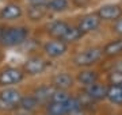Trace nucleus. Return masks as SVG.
<instances>
[{
    "label": "nucleus",
    "instance_id": "f3484780",
    "mask_svg": "<svg viewBox=\"0 0 122 115\" xmlns=\"http://www.w3.org/2000/svg\"><path fill=\"white\" fill-rule=\"evenodd\" d=\"M77 80H79V83H80V84L88 87V85L96 83V80H98V75H96V72H94V71H84V72H80V73H79Z\"/></svg>",
    "mask_w": 122,
    "mask_h": 115
},
{
    "label": "nucleus",
    "instance_id": "9d476101",
    "mask_svg": "<svg viewBox=\"0 0 122 115\" xmlns=\"http://www.w3.org/2000/svg\"><path fill=\"white\" fill-rule=\"evenodd\" d=\"M48 12V7L45 1H35L34 4H31L27 10V15L31 20H41Z\"/></svg>",
    "mask_w": 122,
    "mask_h": 115
},
{
    "label": "nucleus",
    "instance_id": "ddd939ff",
    "mask_svg": "<svg viewBox=\"0 0 122 115\" xmlns=\"http://www.w3.org/2000/svg\"><path fill=\"white\" fill-rule=\"evenodd\" d=\"M72 83H73V80L68 73H58L52 80V84L56 89H66L72 87Z\"/></svg>",
    "mask_w": 122,
    "mask_h": 115
},
{
    "label": "nucleus",
    "instance_id": "a211bd4d",
    "mask_svg": "<svg viewBox=\"0 0 122 115\" xmlns=\"http://www.w3.org/2000/svg\"><path fill=\"white\" fill-rule=\"evenodd\" d=\"M103 53L107 54V56H110V57H114V56L121 54L122 53V38L107 43L106 48H105V50H103Z\"/></svg>",
    "mask_w": 122,
    "mask_h": 115
},
{
    "label": "nucleus",
    "instance_id": "20e7f679",
    "mask_svg": "<svg viewBox=\"0 0 122 115\" xmlns=\"http://www.w3.org/2000/svg\"><path fill=\"white\" fill-rule=\"evenodd\" d=\"M25 77V73H23L20 69L18 68H5L0 72V85L3 87H7V85H14L20 83Z\"/></svg>",
    "mask_w": 122,
    "mask_h": 115
},
{
    "label": "nucleus",
    "instance_id": "1a4fd4ad",
    "mask_svg": "<svg viewBox=\"0 0 122 115\" xmlns=\"http://www.w3.org/2000/svg\"><path fill=\"white\" fill-rule=\"evenodd\" d=\"M22 8L20 5L16 4V3H8L5 4L1 11H0V18L4 19V20H14V19H19L22 16Z\"/></svg>",
    "mask_w": 122,
    "mask_h": 115
},
{
    "label": "nucleus",
    "instance_id": "2eb2a0df",
    "mask_svg": "<svg viewBox=\"0 0 122 115\" xmlns=\"http://www.w3.org/2000/svg\"><path fill=\"white\" fill-rule=\"evenodd\" d=\"M106 97L114 104H122V85L111 84L107 88Z\"/></svg>",
    "mask_w": 122,
    "mask_h": 115
},
{
    "label": "nucleus",
    "instance_id": "f257e3e1",
    "mask_svg": "<svg viewBox=\"0 0 122 115\" xmlns=\"http://www.w3.org/2000/svg\"><path fill=\"white\" fill-rule=\"evenodd\" d=\"M29 37V29L23 26L15 27H0V43L11 48L23 43Z\"/></svg>",
    "mask_w": 122,
    "mask_h": 115
},
{
    "label": "nucleus",
    "instance_id": "423d86ee",
    "mask_svg": "<svg viewBox=\"0 0 122 115\" xmlns=\"http://www.w3.org/2000/svg\"><path fill=\"white\" fill-rule=\"evenodd\" d=\"M44 52L48 54L49 57L52 58H57L62 56L66 52V43L61 39H53V41H48L44 45Z\"/></svg>",
    "mask_w": 122,
    "mask_h": 115
},
{
    "label": "nucleus",
    "instance_id": "6ab92c4d",
    "mask_svg": "<svg viewBox=\"0 0 122 115\" xmlns=\"http://www.w3.org/2000/svg\"><path fill=\"white\" fill-rule=\"evenodd\" d=\"M68 5H69L68 0H49L46 3L48 10H50L53 12H62L68 8Z\"/></svg>",
    "mask_w": 122,
    "mask_h": 115
},
{
    "label": "nucleus",
    "instance_id": "0eeeda50",
    "mask_svg": "<svg viewBox=\"0 0 122 115\" xmlns=\"http://www.w3.org/2000/svg\"><path fill=\"white\" fill-rule=\"evenodd\" d=\"M96 15L100 19H105V20H115V19L121 18L122 8L118 4H106V5H102L98 10Z\"/></svg>",
    "mask_w": 122,
    "mask_h": 115
},
{
    "label": "nucleus",
    "instance_id": "5701e85b",
    "mask_svg": "<svg viewBox=\"0 0 122 115\" xmlns=\"http://www.w3.org/2000/svg\"><path fill=\"white\" fill-rule=\"evenodd\" d=\"M109 80H110V83L114 84V85H122V73L114 69V71L110 73Z\"/></svg>",
    "mask_w": 122,
    "mask_h": 115
},
{
    "label": "nucleus",
    "instance_id": "aec40b11",
    "mask_svg": "<svg viewBox=\"0 0 122 115\" xmlns=\"http://www.w3.org/2000/svg\"><path fill=\"white\" fill-rule=\"evenodd\" d=\"M38 104H39L38 100H37L34 96H26V97H22V99H20L18 107H20V108L25 110V111H33V110L37 108Z\"/></svg>",
    "mask_w": 122,
    "mask_h": 115
},
{
    "label": "nucleus",
    "instance_id": "393cba45",
    "mask_svg": "<svg viewBox=\"0 0 122 115\" xmlns=\"http://www.w3.org/2000/svg\"><path fill=\"white\" fill-rule=\"evenodd\" d=\"M114 69H115V71H118V72H121V73H122V61L118 62L117 65H115V68H114Z\"/></svg>",
    "mask_w": 122,
    "mask_h": 115
},
{
    "label": "nucleus",
    "instance_id": "7ed1b4c3",
    "mask_svg": "<svg viewBox=\"0 0 122 115\" xmlns=\"http://www.w3.org/2000/svg\"><path fill=\"white\" fill-rule=\"evenodd\" d=\"M22 99V95L19 91L14 88H5L0 92V108L4 110H12L19 106V102Z\"/></svg>",
    "mask_w": 122,
    "mask_h": 115
},
{
    "label": "nucleus",
    "instance_id": "412c9836",
    "mask_svg": "<svg viewBox=\"0 0 122 115\" xmlns=\"http://www.w3.org/2000/svg\"><path fill=\"white\" fill-rule=\"evenodd\" d=\"M83 35L81 33H80V30H79L77 27H72L69 26L68 27V30L65 31V34H64V37H62V39L61 41H64V42H75V41H77L80 37Z\"/></svg>",
    "mask_w": 122,
    "mask_h": 115
},
{
    "label": "nucleus",
    "instance_id": "4be33fe9",
    "mask_svg": "<svg viewBox=\"0 0 122 115\" xmlns=\"http://www.w3.org/2000/svg\"><path fill=\"white\" fill-rule=\"evenodd\" d=\"M69 95L64 91V89H54L52 97H50V102H57V103H66L69 100Z\"/></svg>",
    "mask_w": 122,
    "mask_h": 115
},
{
    "label": "nucleus",
    "instance_id": "9b49d317",
    "mask_svg": "<svg viewBox=\"0 0 122 115\" xmlns=\"http://www.w3.org/2000/svg\"><path fill=\"white\" fill-rule=\"evenodd\" d=\"M106 92H107V87L99 83H94V84L88 85L86 88V95L92 100H100L106 97Z\"/></svg>",
    "mask_w": 122,
    "mask_h": 115
},
{
    "label": "nucleus",
    "instance_id": "f03ea898",
    "mask_svg": "<svg viewBox=\"0 0 122 115\" xmlns=\"http://www.w3.org/2000/svg\"><path fill=\"white\" fill-rule=\"evenodd\" d=\"M103 54V50L100 48H90V49H86L83 52L75 57V64L79 65V67H90L92 64H95L100 60Z\"/></svg>",
    "mask_w": 122,
    "mask_h": 115
},
{
    "label": "nucleus",
    "instance_id": "dca6fc26",
    "mask_svg": "<svg viewBox=\"0 0 122 115\" xmlns=\"http://www.w3.org/2000/svg\"><path fill=\"white\" fill-rule=\"evenodd\" d=\"M46 111H48V115H66V114H68L66 103L49 102Z\"/></svg>",
    "mask_w": 122,
    "mask_h": 115
},
{
    "label": "nucleus",
    "instance_id": "4468645a",
    "mask_svg": "<svg viewBox=\"0 0 122 115\" xmlns=\"http://www.w3.org/2000/svg\"><path fill=\"white\" fill-rule=\"evenodd\" d=\"M54 87H49V85H44V87H39L38 89H35V92L33 96L38 100V103H45V102H50V97H52L53 92H54Z\"/></svg>",
    "mask_w": 122,
    "mask_h": 115
},
{
    "label": "nucleus",
    "instance_id": "b1692460",
    "mask_svg": "<svg viewBox=\"0 0 122 115\" xmlns=\"http://www.w3.org/2000/svg\"><path fill=\"white\" fill-rule=\"evenodd\" d=\"M115 33L122 35V19H118L117 23H115Z\"/></svg>",
    "mask_w": 122,
    "mask_h": 115
},
{
    "label": "nucleus",
    "instance_id": "bb28decb",
    "mask_svg": "<svg viewBox=\"0 0 122 115\" xmlns=\"http://www.w3.org/2000/svg\"><path fill=\"white\" fill-rule=\"evenodd\" d=\"M1 58H3V56H1V52H0V61H1Z\"/></svg>",
    "mask_w": 122,
    "mask_h": 115
},
{
    "label": "nucleus",
    "instance_id": "39448f33",
    "mask_svg": "<svg viewBox=\"0 0 122 115\" xmlns=\"http://www.w3.org/2000/svg\"><path fill=\"white\" fill-rule=\"evenodd\" d=\"M48 61L44 60L42 57H39V56H33V57L27 58V61L25 62V72H26L27 75H41L42 72L46 71V68H48Z\"/></svg>",
    "mask_w": 122,
    "mask_h": 115
},
{
    "label": "nucleus",
    "instance_id": "6e6552de",
    "mask_svg": "<svg viewBox=\"0 0 122 115\" xmlns=\"http://www.w3.org/2000/svg\"><path fill=\"white\" fill-rule=\"evenodd\" d=\"M100 24V18L96 15V14H90V15H86L80 23H79L77 29L80 30L81 34H87V33H91V31H95Z\"/></svg>",
    "mask_w": 122,
    "mask_h": 115
},
{
    "label": "nucleus",
    "instance_id": "a878e982",
    "mask_svg": "<svg viewBox=\"0 0 122 115\" xmlns=\"http://www.w3.org/2000/svg\"><path fill=\"white\" fill-rule=\"evenodd\" d=\"M31 1H34L35 3V1H45V0H31Z\"/></svg>",
    "mask_w": 122,
    "mask_h": 115
},
{
    "label": "nucleus",
    "instance_id": "f8f14e48",
    "mask_svg": "<svg viewBox=\"0 0 122 115\" xmlns=\"http://www.w3.org/2000/svg\"><path fill=\"white\" fill-rule=\"evenodd\" d=\"M69 24L64 20H56V22H52L48 26V33L53 38L56 39H62V37L65 34V31L68 30Z\"/></svg>",
    "mask_w": 122,
    "mask_h": 115
}]
</instances>
